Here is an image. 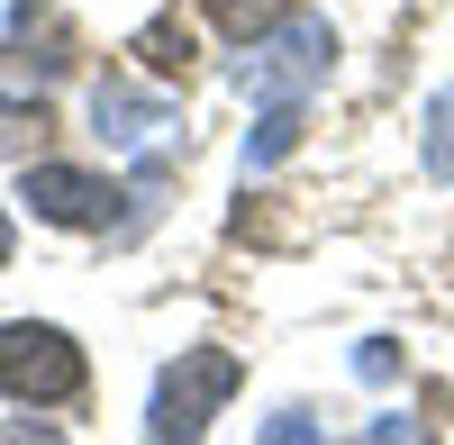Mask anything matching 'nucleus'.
<instances>
[{
  "mask_svg": "<svg viewBox=\"0 0 454 445\" xmlns=\"http://www.w3.org/2000/svg\"><path fill=\"white\" fill-rule=\"evenodd\" d=\"M0 391L10 400H36V410H64V400H82V346L64 337V327H0Z\"/></svg>",
  "mask_w": 454,
  "mask_h": 445,
  "instance_id": "1",
  "label": "nucleus"
},
{
  "mask_svg": "<svg viewBox=\"0 0 454 445\" xmlns=\"http://www.w3.org/2000/svg\"><path fill=\"white\" fill-rule=\"evenodd\" d=\"M237 391V355H218V346H192L173 363V373L155 382V410H145V427L155 436H200L209 427V410Z\"/></svg>",
  "mask_w": 454,
  "mask_h": 445,
  "instance_id": "2",
  "label": "nucleus"
},
{
  "mask_svg": "<svg viewBox=\"0 0 454 445\" xmlns=\"http://www.w3.org/2000/svg\"><path fill=\"white\" fill-rule=\"evenodd\" d=\"M327 55H336V36H327L318 19L263 27V46H254V64H246V82H254V91H273V100H291L300 82H318V73H327Z\"/></svg>",
  "mask_w": 454,
  "mask_h": 445,
  "instance_id": "3",
  "label": "nucleus"
},
{
  "mask_svg": "<svg viewBox=\"0 0 454 445\" xmlns=\"http://www.w3.org/2000/svg\"><path fill=\"white\" fill-rule=\"evenodd\" d=\"M109 182L100 173H73V164H27V209L36 218H55V228H100L109 218Z\"/></svg>",
  "mask_w": 454,
  "mask_h": 445,
  "instance_id": "4",
  "label": "nucleus"
},
{
  "mask_svg": "<svg viewBox=\"0 0 454 445\" xmlns=\"http://www.w3.org/2000/svg\"><path fill=\"white\" fill-rule=\"evenodd\" d=\"M100 128H109V137H128V145H145V137L164 128V109H155V100H137V91H119V82H109V91H100Z\"/></svg>",
  "mask_w": 454,
  "mask_h": 445,
  "instance_id": "5",
  "label": "nucleus"
},
{
  "mask_svg": "<svg viewBox=\"0 0 454 445\" xmlns=\"http://www.w3.org/2000/svg\"><path fill=\"white\" fill-rule=\"evenodd\" d=\"M291 145H300V100H273V109H263V128L246 137V164L263 173V164H282Z\"/></svg>",
  "mask_w": 454,
  "mask_h": 445,
  "instance_id": "6",
  "label": "nucleus"
},
{
  "mask_svg": "<svg viewBox=\"0 0 454 445\" xmlns=\"http://www.w3.org/2000/svg\"><path fill=\"white\" fill-rule=\"evenodd\" d=\"M200 10H209L227 36H246V46H254L263 27H282V10H291V0H200Z\"/></svg>",
  "mask_w": 454,
  "mask_h": 445,
  "instance_id": "7",
  "label": "nucleus"
},
{
  "mask_svg": "<svg viewBox=\"0 0 454 445\" xmlns=\"http://www.w3.org/2000/svg\"><path fill=\"white\" fill-rule=\"evenodd\" d=\"M427 155H436V173L454 182V91H445V109H436V137H427Z\"/></svg>",
  "mask_w": 454,
  "mask_h": 445,
  "instance_id": "8",
  "label": "nucleus"
},
{
  "mask_svg": "<svg viewBox=\"0 0 454 445\" xmlns=\"http://www.w3.org/2000/svg\"><path fill=\"white\" fill-rule=\"evenodd\" d=\"M0 264H10V218H0Z\"/></svg>",
  "mask_w": 454,
  "mask_h": 445,
  "instance_id": "9",
  "label": "nucleus"
}]
</instances>
